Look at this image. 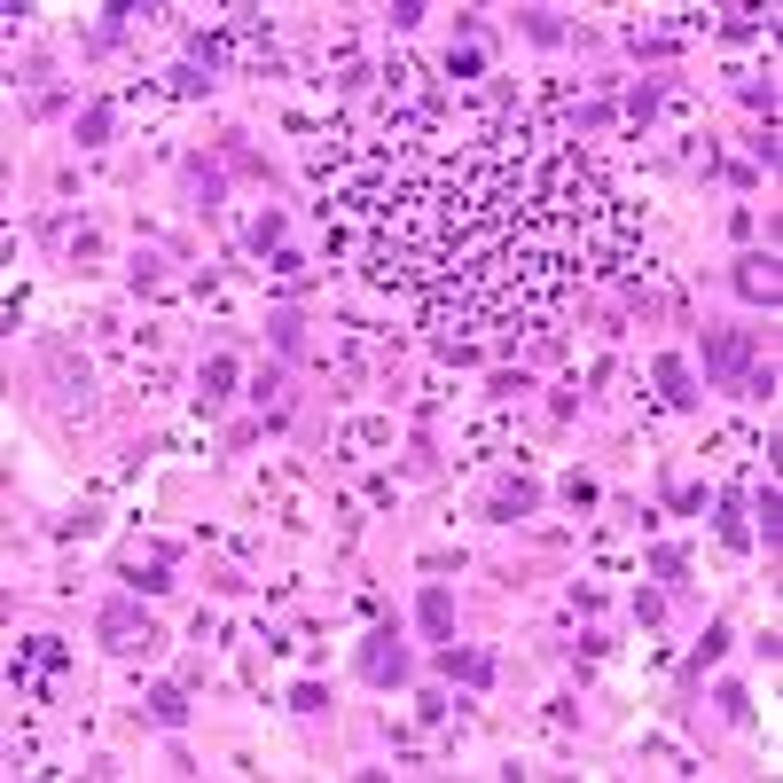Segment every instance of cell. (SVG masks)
Listing matches in <instances>:
<instances>
[{"mask_svg": "<svg viewBox=\"0 0 783 783\" xmlns=\"http://www.w3.org/2000/svg\"><path fill=\"white\" fill-rule=\"evenodd\" d=\"M400 666H408V650L392 643V635H376V643H369V674H376V682H392Z\"/></svg>", "mask_w": 783, "mask_h": 783, "instance_id": "obj_3", "label": "cell"}, {"mask_svg": "<svg viewBox=\"0 0 783 783\" xmlns=\"http://www.w3.org/2000/svg\"><path fill=\"white\" fill-rule=\"evenodd\" d=\"M322 220L361 243L376 282L415 290L447 337L549 322L572 282L619 275L635 243V212L580 157L541 149L533 126L447 141L439 110L322 173Z\"/></svg>", "mask_w": 783, "mask_h": 783, "instance_id": "obj_1", "label": "cell"}, {"mask_svg": "<svg viewBox=\"0 0 783 783\" xmlns=\"http://www.w3.org/2000/svg\"><path fill=\"white\" fill-rule=\"evenodd\" d=\"M102 643H110V650H141V643H149V627L134 619V603H118V611H102Z\"/></svg>", "mask_w": 783, "mask_h": 783, "instance_id": "obj_2", "label": "cell"}, {"mask_svg": "<svg viewBox=\"0 0 783 783\" xmlns=\"http://www.w3.org/2000/svg\"><path fill=\"white\" fill-rule=\"evenodd\" d=\"M744 369V337H721L713 345V376H737Z\"/></svg>", "mask_w": 783, "mask_h": 783, "instance_id": "obj_5", "label": "cell"}, {"mask_svg": "<svg viewBox=\"0 0 783 783\" xmlns=\"http://www.w3.org/2000/svg\"><path fill=\"white\" fill-rule=\"evenodd\" d=\"M744 290L752 298H776V259H744Z\"/></svg>", "mask_w": 783, "mask_h": 783, "instance_id": "obj_4", "label": "cell"}, {"mask_svg": "<svg viewBox=\"0 0 783 783\" xmlns=\"http://www.w3.org/2000/svg\"><path fill=\"white\" fill-rule=\"evenodd\" d=\"M658 384H666V400H690V369L682 361H658Z\"/></svg>", "mask_w": 783, "mask_h": 783, "instance_id": "obj_6", "label": "cell"}]
</instances>
